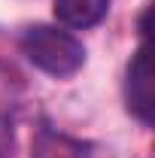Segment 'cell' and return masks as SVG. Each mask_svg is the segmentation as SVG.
I'll use <instances>...</instances> for the list:
<instances>
[{"label": "cell", "instance_id": "1", "mask_svg": "<svg viewBox=\"0 0 155 158\" xmlns=\"http://www.w3.org/2000/svg\"><path fill=\"white\" fill-rule=\"evenodd\" d=\"M21 55L46 76L67 79L85 67V46L70 31L55 24H31L21 34Z\"/></svg>", "mask_w": 155, "mask_h": 158}, {"label": "cell", "instance_id": "5", "mask_svg": "<svg viewBox=\"0 0 155 158\" xmlns=\"http://www.w3.org/2000/svg\"><path fill=\"white\" fill-rule=\"evenodd\" d=\"M0 158H3V155H0Z\"/></svg>", "mask_w": 155, "mask_h": 158}, {"label": "cell", "instance_id": "2", "mask_svg": "<svg viewBox=\"0 0 155 158\" xmlns=\"http://www.w3.org/2000/svg\"><path fill=\"white\" fill-rule=\"evenodd\" d=\"M125 103L128 113L140 118L143 125H152L155 116V82H152V58H149V43L143 40L137 52L128 61L125 70Z\"/></svg>", "mask_w": 155, "mask_h": 158}, {"label": "cell", "instance_id": "3", "mask_svg": "<svg viewBox=\"0 0 155 158\" xmlns=\"http://www.w3.org/2000/svg\"><path fill=\"white\" fill-rule=\"evenodd\" d=\"M31 158H97V146L55 128H40Z\"/></svg>", "mask_w": 155, "mask_h": 158}, {"label": "cell", "instance_id": "4", "mask_svg": "<svg viewBox=\"0 0 155 158\" xmlns=\"http://www.w3.org/2000/svg\"><path fill=\"white\" fill-rule=\"evenodd\" d=\"M110 0H55V19L70 31H88L107 19Z\"/></svg>", "mask_w": 155, "mask_h": 158}]
</instances>
